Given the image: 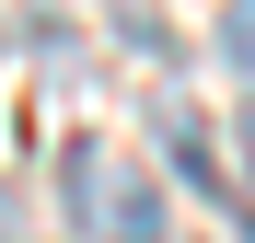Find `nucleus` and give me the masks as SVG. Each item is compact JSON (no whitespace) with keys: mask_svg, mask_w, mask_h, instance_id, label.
Here are the masks:
<instances>
[{"mask_svg":"<svg viewBox=\"0 0 255 243\" xmlns=\"http://www.w3.org/2000/svg\"><path fill=\"white\" fill-rule=\"evenodd\" d=\"M244 151H255V104H244Z\"/></svg>","mask_w":255,"mask_h":243,"instance_id":"3","label":"nucleus"},{"mask_svg":"<svg viewBox=\"0 0 255 243\" xmlns=\"http://www.w3.org/2000/svg\"><path fill=\"white\" fill-rule=\"evenodd\" d=\"M70 220H81V243H162V185L139 162H116L105 139H81L70 151Z\"/></svg>","mask_w":255,"mask_h":243,"instance_id":"1","label":"nucleus"},{"mask_svg":"<svg viewBox=\"0 0 255 243\" xmlns=\"http://www.w3.org/2000/svg\"><path fill=\"white\" fill-rule=\"evenodd\" d=\"M0 243H12V220H0Z\"/></svg>","mask_w":255,"mask_h":243,"instance_id":"4","label":"nucleus"},{"mask_svg":"<svg viewBox=\"0 0 255 243\" xmlns=\"http://www.w3.org/2000/svg\"><path fill=\"white\" fill-rule=\"evenodd\" d=\"M221 58L255 81V0H232V12H221Z\"/></svg>","mask_w":255,"mask_h":243,"instance_id":"2","label":"nucleus"}]
</instances>
